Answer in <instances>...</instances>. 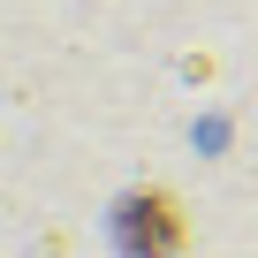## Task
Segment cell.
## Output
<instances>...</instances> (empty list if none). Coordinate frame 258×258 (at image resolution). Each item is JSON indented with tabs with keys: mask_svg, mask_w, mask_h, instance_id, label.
I'll return each mask as SVG.
<instances>
[{
	"mask_svg": "<svg viewBox=\"0 0 258 258\" xmlns=\"http://www.w3.org/2000/svg\"><path fill=\"white\" fill-rule=\"evenodd\" d=\"M114 228H121V243L137 250V258H167V250L182 243V213H167V205H160L152 190H145L137 205H129V213H121Z\"/></svg>",
	"mask_w": 258,
	"mask_h": 258,
	"instance_id": "obj_1",
	"label": "cell"
}]
</instances>
